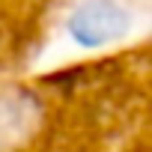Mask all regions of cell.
Segmentation results:
<instances>
[{"instance_id":"cell-1","label":"cell","mask_w":152,"mask_h":152,"mask_svg":"<svg viewBox=\"0 0 152 152\" xmlns=\"http://www.w3.org/2000/svg\"><path fill=\"white\" fill-rule=\"evenodd\" d=\"M128 12L116 0H84L69 15V33L84 48H99L128 33Z\"/></svg>"}]
</instances>
